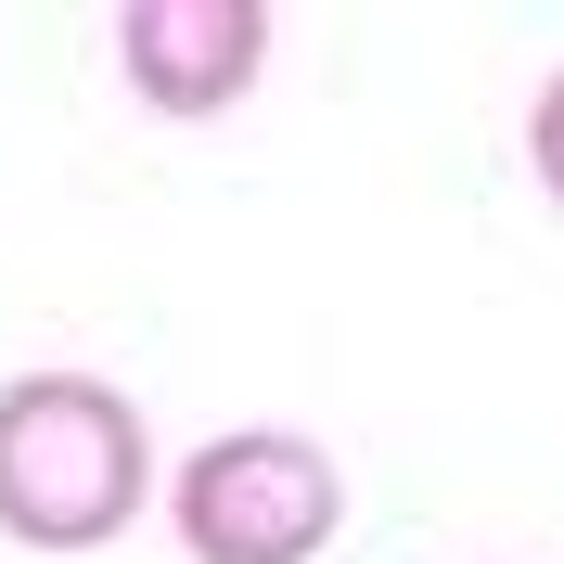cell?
I'll return each mask as SVG.
<instances>
[{
    "instance_id": "cell-2",
    "label": "cell",
    "mask_w": 564,
    "mask_h": 564,
    "mask_svg": "<svg viewBox=\"0 0 564 564\" xmlns=\"http://www.w3.org/2000/svg\"><path fill=\"white\" fill-rule=\"evenodd\" d=\"M167 513H180L193 564H321L334 527H347V475L295 423H231V436H206L180 462Z\"/></svg>"
},
{
    "instance_id": "cell-4",
    "label": "cell",
    "mask_w": 564,
    "mask_h": 564,
    "mask_svg": "<svg viewBox=\"0 0 564 564\" xmlns=\"http://www.w3.org/2000/svg\"><path fill=\"white\" fill-rule=\"evenodd\" d=\"M527 167H539V193L564 206V77H539V104H527Z\"/></svg>"
},
{
    "instance_id": "cell-1",
    "label": "cell",
    "mask_w": 564,
    "mask_h": 564,
    "mask_svg": "<svg viewBox=\"0 0 564 564\" xmlns=\"http://www.w3.org/2000/svg\"><path fill=\"white\" fill-rule=\"evenodd\" d=\"M154 488V436L104 372H13L0 386V539L13 552H104Z\"/></svg>"
},
{
    "instance_id": "cell-3",
    "label": "cell",
    "mask_w": 564,
    "mask_h": 564,
    "mask_svg": "<svg viewBox=\"0 0 564 564\" xmlns=\"http://www.w3.org/2000/svg\"><path fill=\"white\" fill-rule=\"evenodd\" d=\"M270 65V0H116V77L154 116H231Z\"/></svg>"
}]
</instances>
